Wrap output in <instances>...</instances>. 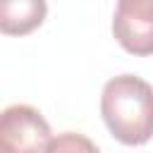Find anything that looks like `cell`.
Instances as JSON below:
<instances>
[{
    "label": "cell",
    "instance_id": "cell-1",
    "mask_svg": "<svg viewBox=\"0 0 153 153\" xmlns=\"http://www.w3.org/2000/svg\"><path fill=\"white\" fill-rule=\"evenodd\" d=\"M100 115L110 134L124 146H141L153 139V86L136 74H120L105 81Z\"/></svg>",
    "mask_w": 153,
    "mask_h": 153
},
{
    "label": "cell",
    "instance_id": "cell-2",
    "mask_svg": "<svg viewBox=\"0 0 153 153\" xmlns=\"http://www.w3.org/2000/svg\"><path fill=\"white\" fill-rule=\"evenodd\" d=\"M50 124L31 105H10L0 115V153H48Z\"/></svg>",
    "mask_w": 153,
    "mask_h": 153
},
{
    "label": "cell",
    "instance_id": "cell-3",
    "mask_svg": "<svg viewBox=\"0 0 153 153\" xmlns=\"http://www.w3.org/2000/svg\"><path fill=\"white\" fill-rule=\"evenodd\" d=\"M112 33L131 55H153V0H120Z\"/></svg>",
    "mask_w": 153,
    "mask_h": 153
},
{
    "label": "cell",
    "instance_id": "cell-4",
    "mask_svg": "<svg viewBox=\"0 0 153 153\" xmlns=\"http://www.w3.org/2000/svg\"><path fill=\"white\" fill-rule=\"evenodd\" d=\"M45 2L43 0H19V2H5L0 10V29L2 33H29L36 29L45 17Z\"/></svg>",
    "mask_w": 153,
    "mask_h": 153
},
{
    "label": "cell",
    "instance_id": "cell-5",
    "mask_svg": "<svg viewBox=\"0 0 153 153\" xmlns=\"http://www.w3.org/2000/svg\"><path fill=\"white\" fill-rule=\"evenodd\" d=\"M48 153H100V151L88 136L74 134V131H65V134H57L53 139Z\"/></svg>",
    "mask_w": 153,
    "mask_h": 153
}]
</instances>
